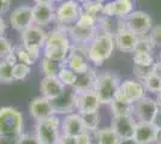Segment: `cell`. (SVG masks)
Returning <instances> with one entry per match:
<instances>
[{
  "label": "cell",
  "mask_w": 161,
  "mask_h": 144,
  "mask_svg": "<svg viewBox=\"0 0 161 144\" xmlns=\"http://www.w3.org/2000/svg\"><path fill=\"white\" fill-rule=\"evenodd\" d=\"M124 27L132 31L137 36H144L149 34L153 28V22L150 16L143 11H134L124 18Z\"/></svg>",
  "instance_id": "cell-6"
},
{
  "label": "cell",
  "mask_w": 161,
  "mask_h": 144,
  "mask_svg": "<svg viewBox=\"0 0 161 144\" xmlns=\"http://www.w3.org/2000/svg\"><path fill=\"white\" fill-rule=\"evenodd\" d=\"M149 37L154 47L161 48V24L152 28V30L149 31Z\"/></svg>",
  "instance_id": "cell-38"
},
{
  "label": "cell",
  "mask_w": 161,
  "mask_h": 144,
  "mask_svg": "<svg viewBox=\"0 0 161 144\" xmlns=\"http://www.w3.org/2000/svg\"><path fill=\"white\" fill-rule=\"evenodd\" d=\"M103 1H109V0H103Z\"/></svg>",
  "instance_id": "cell-55"
},
{
  "label": "cell",
  "mask_w": 161,
  "mask_h": 144,
  "mask_svg": "<svg viewBox=\"0 0 161 144\" xmlns=\"http://www.w3.org/2000/svg\"><path fill=\"white\" fill-rule=\"evenodd\" d=\"M99 18H96L92 14L87 13L84 11H82L80 14V18L77 19V22L75 24L80 25L83 28H89V29H96V25L99 24Z\"/></svg>",
  "instance_id": "cell-33"
},
{
  "label": "cell",
  "mask_w": 161,
  "mask_h": 144,
  "mask_svg": "<svg viewBox=\"0 0 161 144\" xmlns=\"http://www.w3.org/2000/svg\"><path fill=\"white\" fill-rule=\"evenodd\" d=\"M76 143L77 144H92V137L89 135V131H84L78 136H76Z\"/></svg>",
  "instance_id": "cell-41"
},
{
  "label": "cell",
  "mask_w": 161,
  "mask_h": 144,
  "mask_svg": "<svg viewBox=\"0 0 161 144\" xmlns=\"http://www.w3.org/2000/svg\"><path fill=\"white\" fill-rule=\"evenodd\" d=\"M35 137L41 144H58L60 138L61 121L55 114L36 121Z\"/></svg>",
  "instance_id": "cell-4"
},
{
  "label": "cell",
  "mask_w": 161,
  "mask_h": 144,
  "mask_svg": "<svg viewBox=\"0 0 161 144\" xmlns=\"http://www.w3.org/2000/svg\"><path fill=\"white\" fill-rule=\"evenodd\" d=\"M82 3V5L84 4H88V3H103V0H80Z\"/></svg>",
  "instance_id": "cell-50"
},
{
  "label": "cell",
  "mask_w": 161,
  "mask_h": 144,
  "mask_svg": "<svg viewBox=\"0 0 161 144\" xmlns=\"http://www.w3.org/2000/svg\"><path fill=\"white\" fill-rule=\"evenodd\" d=\"M97 79V76L95 75V71L89 70L88 72L83 75H77V81L72 87L75 91H86V90H92L95 88V83Z\"/></svg>",
  "instance_id": "cell-24"
},
{
  "label": "cell",
  "mask_w": 161,
  "mask_h": 144,
  "mask_svg": "<svg viewBox=\"0 0 161 144\" xmlns=\"http://www.w3.org/2000/svg\"><path fill=\"white\" fill-rule=\"evenodd\" d=\"M16 55L18 58V61L24 62L27 65H33L34 62L37 60L39 58V53H40V49L37 48H30L25 47L24 45H20L16 48Z\"/></svg>",
  "instance_id": "cell-25"
},
{
  "label": "cell",
  "mask_w": 161,
  "mask_h": 144,
  "mask_svg": "<svg viewBox=\"0 0 161 144\" xmlns=\"http://www.w3.org/2000/svg\"><path fill=\"white\" fill-rule=\"evenodd\" d=\"M153 43L150 41V37L144 35V36H138V41H137V46L135 52H147V53H152L153 51Z\"/></svg>",
  "instance_id": "cell-36"
},
{
  "label": "cell",
  "mask_w": 161,
  "mask_h": 144,
  "mask_svg": "<svg viewBox=\"0 0 161 144\" xmlns=\"http://www.w3.org/2000/svg\"><path fill=\"white\" fill-rule=\"evenodd\" d=\"M113 37L115 47L120 52H124V53H134L135 52L137 41H138V36L134 34L132 31H130L129 29H126L124 25L117 29Z\"/></svg>",
  "instance_id": "cell-13"
},
{
  "label": "cell",
  "mask_w": 161,
  "mask_h": 144,
  "mask_svg": "<svg viewBox=\"0 0 161 144\" xmlns=\"http://www.w3.org/2000/svg\"><path fill=\"white\" fill-rule=\"evenodd\" d=\"M156 143H161V130L158 131V137H156Z\"/></svg>",
  "instance_id": "cell-52"
},
{
  "label": "cell",
  "mask_w": 161,
  "mask_h": 144,
  "mask_svg": "<svg viewBox=\"0 0 161 144\" xmlns=\"http://www.w3.org/2000/svg\"><path fill=\"white\" fill-rule=\"evenodd\" d=\"M5 30H6V24H5V21L3 19V17L0 16V36H4Z\"/></svg>",
  "instance_id": "cell-48"
},
{
  "label": "cell",
  "mask_w": 161,
  "mask_h": 144,
  "mask_svg": "<svg viewBox=\"0 0 161 144\" xmlns=\"http://www.w3.org/2000/svg\"><path fill=\"white\" fill-rule=\"evenodd\" d=\"M54 1H58V3H63V1H67V0H54Z\"/></svg>",
  "instance_id": "cell-53"
},
{
  "label": "cell",
  "mask_w": 161,
  "mask_h": 144,
  "mask_svg": "<svg viewBox=\"0 0 161 144\" xmlns=\"http://www.w3.org/2000/svg\"><path fill=\"white\" fill-rule=\"evenodd\" d=\"M153 66H140V65H134V75L138 81L143 82L147 77L152 75Z\"/></svg>",
  "instance_id": "cell-37"
},
{
  "label": "cell",
  "mask_w": 161,
  "mask_h": 144,
  "mask_svg": "<svg viewBox=\"0 0 161 144\" xmlns=\"http://www.w3.org/2000/svg\"><path fill=\"white\" fill-rule=\"evenodd\" d=\"M82 12L78 1L76 0H67L63 1L55 10V21L60 25H70L75 24L80 18Z\"/></svg>",
  "instance_id": "cell-10"
},
{
  "label": "cell",
  "mask_w": 161,
  "mask_h": 144,
  "mask_svg": "<svg viewBox=\"0 0 161 144\" xmlns=\"http://www.w3.org/2000/svg\"><path fill=\"white\" fill-rule=\"evenodd\" d=\"M146 93H147V90H146L141 81L126 79V81L120 83L118 94L115 97L121 99L126 102L134 104L137 101H140L141 99H143L146 96Z\"/></svg>",
  "instance_id": "cell-8"
},
{
  "label": "cell",
  "mask_w": 161,
  "mask_h": 144,
  "mask_svg": "<svg viewBox=\"0 0 161 144\" xmlns=\"http://www.w3.org/2000/svg\"><path fill=\"white\" fill-rule=\"evenodd\" d=\"M158 109L159 104L156 100L144 96L140 101L134 103L132 115L137 123H153Z\"/></svg>",
  "instance_id": "cell-9"
},
{
  "label": "cell",
  "mask_w": 161,
  "mask_h": 144,
  "mask_svg": "<svg viewBox=\"0 0 161 144\" xmlns=\"http://www.w3.org/2000/svg\"><path fill=\"white\" fill-rule=\"evenodd\" d=\"M83 124L86 130L89 132H95L99 129V124H100V114L99 110L97 112H92V113H84L80 114Z\"/></svg>",
  "instance_id": "cell-29"
},
{
  "label": "cell",
  "mask_w": 161,
  "mask_h": 144,
  "mask_svg": "<svg viewBox=\"0 0 161 144\" xmlns=\"http://www.w3.org/2000/svg\"><path fill=\"white\" fill-rule=\"evenodd\" d=\"M97 144H119L120 139L112 127H102L95 131Z\"/></svg>",
  "instance_id": "cell-26"
},
{
  "label": "cell",
  "mask_w": 161,
  "mask_h": 144,
  "mask_svg": "<svg viewBox=\"0 0 161 144\" xmlns=\"http://www.w3.org/2000/svg\"><path fill=\"white\" fill-rule=\"evenodd\" d=\"M66 67L72 70L76 75H83L88 72L90 67L88 65V46L75 45L66 58Z\"/></svg>",
  "instance_id": "cell-7"
},
{
  "label": "cell",
  "mask_w": 161,
  "mask_h": 144,
  "mask_svg": "<svg viewBox=\"0 0 161 144\" xmlns=\"http://www.w3.org/2000/svg\"><path fill=\"white\" fill-rule=\"evenodd\" d=\"M134 65H140V66H153L154 65V56L152 53L147 52H134Z\"/></svg>",
  "instance_id": "cell-32"
},
{
  "label": "cell",
  "mask_w": 161,
  "mask_h": 144,
  "mask_svg": "<svg viewBox=\"0 0 161 144\" xmlns=\"http://www.w3.org/2000/svg\"><path fill=\"white\" fill-rule=\"evenodd\" d=\"M156 102H158V104H159V107H161V89H160V91L158 93V99H156Z\"/></svg>",
  "instance_id": "cell-51"
},
{
  "label": "cell",
  "mask_w": 161,
  "mask_h": 144,
  "mask_svg": "<svg viewBox=\"0 0 161 144\" xmlns=\"http://www.w3.org/2000/svg\"><path fill=\"white\" fill-rule=\"evenodd\" d=\"M66 87L59 81L58 77H43L40 84L41 94L48 100H54L60 95Z\"/></svg>",
  "instance_id": "cell-20"
},
{
  "label": "cell",
  "mask_w": 161,
  "mask_h": 144,
  "mask_svg": "<svg viewBox=\"0 0 161 144\" xmlns=\"http://www.w3.org/2000/svg\"><path fill=\"white\" fill-rule=\"evenodd\" d=\"M23 135V115L14 107L0 108V136L20 137Z\"/></svg>",
  "instance_id": "cell-3"
},
{
  "label": "cell",
  "mask_w": 161,
  "mask_h": 144,
  "mask_svg": "<svg viewBox=\"0 0 161 144\" xmlns=\"http://www.w3.org/2000/svg\"><path fill=\"white\" fill-rule=\"evenodd\" d=\"M115 48L113 34H109L106 31L96 33L94 39L88 46V59L94 65L100 66L106 61L111 55L113 54Z\"/></svg>",
  "instance_id": "cell-2"
},
{
  "label": "cell",
  "mask_w": 161,
  "mask_h": 144,
  "mask_svg": "<svg viewBox=\"0 0 161 144\" xmlns=\"http://www.w3.org/2000/svg\"><path fill=\"white\" fill-rule=\"evenodd\" d=\"M160 61H161V52H160Z\"/></svg>",
  "instance_id": "cell-54"
},
{
  "label": "cell",
  "mask_w": 161,
  "mask_h": 144,
  "mask_svg": "<svg viewBox=\"0 0 161 144\" xmlns=\"http://www.w3.org/2000/svg\"><path fill=\"white\" fill-rule=\"evenodd\" d=\"M100 100L94 89L86 91H76V109L80 114L97 112L100 107Z\"/></svg>",
  "instance_id": "cell-11"
},
{
  "label": "cell",
  "mask_w": 161,
  "mask_h": 144,
  "mask_svg": "<svg viewBox=\"0 0 161 144\" xmlns=\"http://www.w3.org/2000/svg\"><path fill=\"white\" fill-rule=\"evenodd\" d=\"M54 113L70 114L76 109V91L74 88L66 87L57 99L52 100Z\"/></svg>",
  "instance_id": "cell-12"
},
{
  "label": "cell",
  "mask_w": 161,
  "mask_h": 144,
  "mask_svg": "<svg viewBox=\"0 0 161 144\" xmlns=\"http://www.w3.org/2000/svg\"><path fill=\"white\" fill-rule=\"evenodd\" d=\"M34 3L37 5H51L54 3V0H34Z\"/></svg>",
  "instance_id": "cell-49"
},
{
  "label": "cell",
  "mask_w": 161,
  "mask_h": 144,
  "mask_svg": "<svg viewBox=\"0 0 161 144\" xmlns=\"http://www.w3.org/2000/svg\"><path fill=\"white\" fill-rule=\"evenodd\" d=\"M136 124L137 121L134 115H119V117H113L111 127L117 133L119 139H125L134 137Z\"/></svg>",
  "instance_id": "cell-17"
},
{
  "label": "cell",
  "mask_w": 161,
  "mask_h": 144,
  "mask_svg": "<svg viewBox=\"0 0 161 144\" xmlns=\"http://www.w3.org/2000/svg\"><path fill=\"white\" fill-rule=\"evenodd\" d=\"M14 81V65L4 59L3 61H0V82L12 83Z\"/></svg>",
  "instance_id": "cell-31"
},
{
  "label": "cell",
  "mask_w": 161,
  "mask_h": 144,
  "mask_svg": "<svg viewBox=\"0 0 161 144\" xmlns=\"http://www.w3.org/2000/svg\"><path fill=\"white\" fill-rule=\"evenodd\" d=\"M152 73L155 75L156 77H159L161 78V61H155L154 65H153V71H152Z\"/></svg>",
  "instance_id": "cell-46"
},
{
  "label": "cell",
  "mask_w": 161,
  "mask_h": 144,
  "mask_svg": "<svg viewBox=\"0 0 161 144\" xmlns=\"http://www.w3.org/2000/svg\"><path fill=\"white\" fill-rule=\"evenodd\" d=\"M34 24L39 27H46L55 21V10L53 5H37L33 7Z\"/></svg>",
  "instance_id": "cell-22"
},
{
  "label": "cell",
  "mask_w": 161,
  "mask_h": 144,
  "mask_svg": "<svg viewBox=\"0 0 161 144\" xmlns=\"http://www.w3.org/2000/svg\"><path fill=\"white\" fill-rule=\"evenodd\" d=\"M60 69V61H55V60H52L46 56L41 61V70H42L45 77H57Z\"/></svg>",
  "instance_id": "cell-28"
},
{
  "label": "cell",
  "mask_w": 161,
  "mask_h": 144,
  "mask_svg": "<svg viewBox=\"0 0 161 144\" xmlns=\"http://www.w3.org/2000/svg\"><path fill=\"white\" fill-rule=\"evenodd\" d=\"M158 131L159 130L152 123H137L134 138L141 144L156 143Z\"/></svg>",
  "instance_id": "cell-21"
},
{
  "label": "cell",
  "mask_w": 161,
  "mask_h": 144,
  "mask_svg": "<svg viewBox=\"0 0 161 144\" xmlns=\"http://www.w3.org/2000/svg\"><path fill=\"white\" fill-rule=\"evenodd\" d=\"M19 137H6L0 136V144H18Z\"/></svg>",
  "instance_id": "cell-42"
},
{
  "label": "cell",
  "mask_w": 161,
  "mask_h": 144,
  "mask_svg": "<svg viewBox=\"0 0 161 144\" xmlns=\"http://www.w3.org/2000/svg\"><path fill=\"white\" fill-rule=\"evenodd\" d=\"M18 144H41L39 142V139L35 137V136H31V135H22L19 137V141H18Z\"/></svg>",
  "instance_id": "cell-40"
},
{
  "label": "cell",
  "mask_w": 161,
  "mask_h": 144,
  "mask_svg": "<svg viewBox=\"0 0 161 144\" xmlns=\"http://www.w3.org/2000/svg\"><path fill=\"white\" fill-rule=\"evenodd\" d=\"M152 124L154 125L158 130H161V107H159V109L156 112V114H155V117H154V120H153Z\"/></svg>",
  "instance_id": "cell-45"
},
{
  "label": "cell",
  "mask_w": 161,
  "mask_h": 144,
  "mask_svg": "<svg viewBox=\"0 0 161 144\" xmlns=\"http://www.w3.org/2000/svg\"><path fill=\"white\" fill-rule=\"evenodd\" d=\"M134 1L132 0H109L103 4V16L105 17H118L126 18L132 12Z\"/></svg>",
  "instance_id": "cell-15"
},
{
  "label": "cell",
  "mask_w": 161,
  "mask_h": 144,
  "mask_svg": "<svg viewBox=\"0 0 161 144\" xmlns=\"http://www.w3.org/2000/svg\"><path fill=\"white\" fill-rule=\"evenodd\" d=\"M155 144H161V143H155Z\"/></svg>",
  "instance_id": "cell-56"
},
{
  "label": "cell",
  "mask_w": 161,
  "mask_h": 144,
  "mask_svg": "<svg viewBox=\"0 0 161 144\" xmlns=\"http://www.w3.org/2000/svg\"><path fill=\"white\" fill-rule=\"evenodd\" d=\"M29 113L36 121L43 120V119L55 114L53 106H52V101L46 99V97H43V96L35 97L30 102V104H29Z\"/></svg>",
  "instance_id": "cell-18"
},
{
  "label": "cell",
  "mask_w": 161,
  "mask_h": 144,
  "mask_svg": "<svg viewBox=\"0 0 161 144\" xmlns=\"http://www.w3.org/2000/svg\"><path fill=\"white\" fill-rule=\"evenodd\" d=\"M10 24L17 31H24L34 24L33 7L19 6L10 14Z\"/></svg>",
  "instance_id": "cell-14"
},
{
  "label": "cell",
  "mask_w": 161,
  "mask_h": 144,
  "mask_svg": "<svg viewBox=\"0 0 161 144\" xmlns=\"http://www.w3.org/2000/svg\"><path fill=\"white\" fill-rule=\"evenodd\" d=\"M69 36L71 37V40L76 43V45H80V46H89V43L94 39L96 35V29H89V28L80 27L77 24H74V27H71L69 30Z\"/></svg>",
  "instance_id": "cell-23"
},
{
  "label": "cell",
  "mask_w": 161,
  "mask_h": 144,
  "mask_svg": "<svg viewBox=\"0 0 161 144\" xmlns=\"http://www.w3.org/2000/svg\"><path fill=\"white\" fill-rule=\"evenodd\" d=\"M142 83H143L146 90H147V91H150V93L158 94L161 89V78L156 77V76L153 75V73L149 76V77H147Z\"/></svg>",
  "instance_id": "cell-34"
},
{
  "label": "cell",
  "mask_w": 161,
  "mask_h": 144,
  "mask_svg": "<svg viewBox=\"0 0 161 144\" xmlns=\"http://www.w3.org/2000/svg\"><path fill=\"white\" fill-rule=\"evenodd\" d=\"M58 78H59V81H60L65 87H69V88H72L75 85V83L77 81V75L72 70H70L69 67H64V66H61V69L59 70V72H58V76H57Z\"/></svg>",
  "instance_id": "cell-30"
},
{
  "label": "cell",
  "mask_w": 161,
  "mask_h": 144,
  "mask_svg": "<svg viewBox=\"0 0 161 144\" xmlns=\"http://www.w3.org/2000/svg\"><path fill=\"white\" fill-rule=\"evenodd\" d=\"M12 52V47L10 42L7 41L4 36H0V58H6L7 55Z\"/></svg>",
  "instance_id": "cell-39"
},
{
  "label": "cell",
  "mask_w": 161,
  "mask_h": 144,
  "mask_svg": "<svg viewBox=\"0 0 161 144\" xmlns=\"http://www.w3.org/2000/svg\"><path fill=\"white\" fill-rule=\"evenodd\" d=\"M10 5H11V0H0V16L6 13L10 10Z\"/></svg>",
  "instance_id": "cell-44"
},
{
  "label": "cell",
  "mask_w": 161,
  "mask_h": 144,
  "mask_svg": "<svg viewBox=\"0 0 161 144\" xmlns=\"http://www.w3.org/2000/svg\"><path fill=\"white\" fill-rule=\"evenodd\" d=\"M119 85V79L114 73L105 72L101 76H97L94 90L99 96L100 102L103 104H109L112 102L118 94Z\"/></svg>",
  "instance_id": "cell-5"
},
{
  "label": "cell",
  "mask_w": 161,
  "mask_h": 144,
  "mask_svg": "<svg viewBox=\"0 0 161 144\" xmlns=\"http://www.w3.org/2000/svg\"><path fill=\"white\" fill-rule=\"evenodd\" d=\"M61 133L70 137H76L86 130L84 124L82 120L80 113H70L66 114L65 118L61 120Z\"/></svg>",
  "instance_id": "cell-19"
},
{
  "label": "cell",
  "mask_w": 161,
  "mask_h": 144,
  "mask_svg": "<svg viewBox=\"0 0 161 144\" xmlns=\"http://www.w3.org/2000/svg\"><path fill=\"white\" fill-rule=\"evenodd\" d=\"M71 40L66 30L57 29L53 33L48 34L47 41L43 46V53L46 58L55 61L66 60L71 52Z\"/></svg>",
  "instance_id": "cell-1"
},
{
  "label": "cell",
  "mask_w": 161,
  "mask_h": 144,
  "mask_svg": "<svg viewBox=\"0 0 161 144\" xmlns=\"http://www.w3.org/2000/svg\"><path fill=\"white\" fill-rule=\"evenodd\" d=\"M111 109L113 113V117H119V115H132L134 110V104L126 102L121 99L115 97L112 102L109 103Z\"/></svg>",
  "instance_id": "cell-27"
},
{
  "label": "cell",
  "mask_w": 161,
  "mask_h": 144,
  "mask_svg": "<svg viewBox=\"0 0 161 144\" xmlns=\"http://www.w3.org/2000/svg\"><path fill=\"white\" fill-rule=\"evenodd\" d=\"M119 144H141L140 142H137L134 137L132 138H125V139H120Z\"/></svg>",
  "instance_id": "cell-47"
},
{
  "label": "cell",
  "mask_w": 161,
  "mask_h": 144,
  "mask_svg": "<svg viewBox=\"0 0 161 144\" xmlns=\"http://www.w3.org/2000/svg\"><path fill=\"white\" fill-rule=\"evenodd\" d=\"M58 144H77L76 143V137H70V136L60 135Z\"/></svg>",
  "instance_id": "cell-43"
},
{
  "label": "cell",
  "mask_w": 161,
  "mask_h": 144,
  "mask_svg": "<svg viewBox=\"0 0 161 144\" xmlns=\"http://www.w3.org/2000/svg\"><path fill=\"white\" fill-rule=\"evenodd\" d=\"M30 73V66L24 62L18 61L14 66V81H24Z\"/></svg>",
  "instance_id": "cell-35"
},
{
  "label": "cell",
  "mask_w": 161,
  "mask_h": 144,
  "mask_svg": "<svg viewBox=\"0 0 161 144\" xmlns=\"http://www.w3.org/2000/svg\"><path fill=\"white\" fill-rule=\"evenodd\" d=\"M47 36L48 34L42 29V27L33 24L31 27L22 31V45H24L25 47L40 49L45 46L47 41Z\"/></svg>",
  "instance_id": "cell-16"
}]
</instances>
